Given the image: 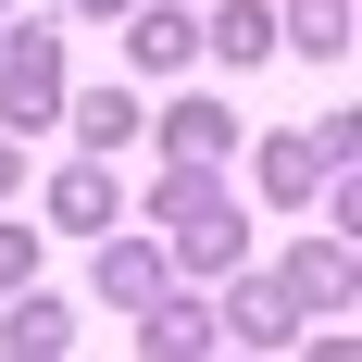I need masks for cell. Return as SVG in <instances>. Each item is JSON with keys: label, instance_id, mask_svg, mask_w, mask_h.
Returning <instances> with one entry per match:
<instances>
[{"label": "cell", "instance_id": "1", "mask_svg": "<svg viewBox=\"0 0 362 362\" xmlns=\"http://www.w3.org/2000/svg\"><path fill=\"white\" fill-rule=\"evenodd\" d=\"M163 138H175V150H187V163H213V150H225V138H238V125H225V112H213V100H187V112H175V125H163Z\"/></svg>", "mask_w": 362, "mask_h": 362}]
</instances>
